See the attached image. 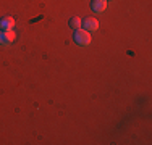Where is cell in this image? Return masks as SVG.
<instances>
[{
    "label": "cell",
    "instance_id": "cell-6",
    "mask_svg": "<svg viewBox=\"0 0 152 145\" xmlns=\"http://www.w3.org/2000/svg\"><path fill=\"white\" fill-rule=\"evenodd\" d=\"M68 26L73 29V31H76V29H81L83 28V20L79 16H71L70 21H68Z\"/></svg>",
    "mask_w": 152,
    "mask_h": 145
},
{
    "label": "cell",
    "instance_id": "cell-3",
    "mask_svg": "<svg viewBox=\"0 0 152 145\" xmlns=\"http://www.w3.org/2000/svg\"><path fill=\"white\" fill-rule=\"evenodd\" d=\"M15 18L13 16H2L0 18V29L2 31H7V29H15Z\"/></svg>",
    "mask_w": 152,
    "mask_h": 145
},
{
    "label": "cell",
    "instance_id": "cell-4",
    "mask_svg": "<svg viewBox=\"0 0 152 145\" xmlns=\"http://www.w3.org/2000/svg\"><path fill=\"white\" fill-rule=\"evenodd\" d=\"M107 5H108V0H92L91 2V8L96 13H104L107 10Z\"/></svg>",
    "mask_w": 152,
    "mask_h": 145
},
{
    "label": "cell",
    "instance_id": "cell-1",
    "mask_svg": "<svg viewBox=\"0 0 152 145\" xmlns=\"http://www.w3.org/2000/svg\"><path fill=\"white\" fill-rule=\"evenodd\" d=\"M73 41H75V44H78L79 47H88V45H91V42H92V36L89 31H86V29L81 28V29H76L75 31Z\"/></svg>",
    "mask_w": 152,
    "mask_h": 145
},
{
    "label": "cell",
    "instance_id": "cell-7",
    "mask_svg": "<svg viewBox=\"0 0 152 145\" xmlns=\"http://www.w3.org/2000/svg\"><path fill=\"white\" fill-rule=\"evenodd\" d=\"M0 45H5V41H3V31L0 29Z\"/></svg>",
    "mask_w": 152,
    "mask_h": 145
},
{
    "label": "cell",
    "instance_id": "cell-2",
    "mask_svg": "<svg viewBox=\"0 0 152 145\" xmlns=\"http://www.w3.org/2000/svg\"><path fill=\"white\" fill-rule=\"evenodd\" d=\"M83 29H86V31H89V32L97 31V29H99V21H97L96 18H91V16L84 18V20H83Z\"/></svg>",
    "mask_w": 152,
    "mask_h": 145
},
{
    "label": "cell",
    "instance_id": "cell-5",
    "mask_svg": "<svg viewBox=\"0 0 152 145\" xmlns=\"http://www.w3.org/2000/svg\"><path fill=\"white\" fill-rule=\"evenodd\" d=\"M18 34L15 29H7V31H3V41H5V45L7 44H13L16 41Z\"/></svg>",
    "mask_w": 152,
    "mask_h": 145
}]
</instances>
